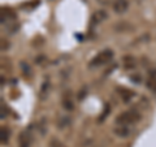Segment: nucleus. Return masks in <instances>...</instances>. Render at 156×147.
Here are the masks:
<instances>
[{
  "label": "nucleus",
  "instance_id": "f257e3e1",
  "mask_svg": "<svg viewBox=\"0 0 156 147\" xmlns=\"http://www.w3.org/2000/svg\"><path fill=\"white\" fill-rule=\"evenodd\" d=\"M140 119V115L136 111L131 109V111H126L124 113H121L119 117L116 119V124H119L120 126H126L130 124H134Z\"/></svg>",
  "mask_w": 156,
  "mask_h": 147
},
{
  "label": "nucleus",
  "instance_id": "f03ea898",
  "mask_svg": "<svg viewBox=\"0 0 156 147\" xmlns=\"http://www.w3.org/2000/svg\"><path fill=\"white\" fill-rule=\"evenodd\" d=\"M112 56H113V52H112V50H104V51H101L99 52L95 57H92L91 59V61H90V66L91 68H94V66H99V65H104L105 63H108Z\"/></svg>",
  "mask_w": 156,
  "mask_h": 147
},
{
  "label": "nucleus",
  "instance_id": "7ed1b4c3",
  "mask_svg": "<svg viewBox=\"0 0 156 147\" xmlns=\"http://www.w3.org/2000/svg\"><path fill=\"white\" fill-rule=\"evenodd\" d=\"M128 7H129L128 0H116L113 4V9L116 13H125L128 11Z\"/></svg>",
  "mask_w": 156,
  "mask_h": 147
},
{
  "label": "nucleus",
  "instance_id": "20e7f679",
  "mask_svg": "<svg viewBox=\"0 0 156 147\" xmlns=\"http://www.w3.org/2000/svg\"><path fill=\"white\" fill-rule=\"evenodd\" d=\"M117 92L120 94L121 99H122L124 102H129L131 98L134 96V92L129 90V89H125V87H117Z\"/></svg>",
  "mask_w": 156,
  "mask_h": 147
},
{
  "label": "nucleus",
  "instance_id": "39448f33",
  "mask_svg": "<svg viewBox=\"0 0 156 147\" xmlns=\"http://www.w3.org/2000/svg\"><path fill=\"white\" fill-rule=\"evenodd\" d=\"M107 17V14L104 13V11H98L95 14H92V17H91V25L94 26L96 25L98 22H100L101 20H104Z\"/></svg>",
  "mask_w": 156,
  "mask_h": 147
},
{
  "label": "nucleus",
  "instance_id": "423d86ee",
  "mask_svg": "<svg viewBox=\"0 0 156 147\" xmlns=\"http://www.w3.org/2000/svg\"><path fill=\"white\" fill-rule=\"evenodd\" d=\"M18 142H20V147H29V146H30V141H29V134L26 133V131H22V133L20 134Z\"/></svg>",
  "mask_w": 156,
  "mask_h": 147
},
{
  "label": "nucleus",
  "instance_id": "0eeeda50",
  "mask_svg": "<svg viewBox=\"0 0 156 147\" xmlns=\"http://www.w3.org/2000/svg\"><path fill=\"white\" fill-rule=\"evenodd\" d=\"M115 133L119 135V137H121V138H126V137L129 135V129L126 128V126H119L116 130H115Z\"/></svg>",
  "mask_w": 156,
  "mask_h": 147
},
{
  "label": "nucleus",
  "instance_id": "6e6552de",
  "mask_svg": "<svg viewBox=\"0 0 156 147\" xmlns=\"http://www.w3.org/2000/svg\"><path fill=\"white\" fill-rule=\"evenodd\" d=\"M147 87L150 90H152V91H156V76H152L148 80L147 82Z\"/></svg>",
  "mask_w": 156,
  "mask_h": 147
},
{
  "label": "nucleus",
  "instance_id": "1a4fd4ad",
  "mask_svg": "<svg viewBox=\"0 0 156 147\" xmlns=\"http://www.w3.org/2000/svg\"><path fill=\"white\" fill-rule=\"evenodd\" d=\"M9 138V130L7 128H2V143H7Z\"/></svg>",
  "mask_w": 156,
  "mask_h": 147
},
{
  "label": "nucleus",
  "instance_id": "9d476101",
  "mask_svg": "<svg viewBox=\"0 0 156 147\" xmlns=\"http://www.w3.org/2000/svg\"><path fill=\"white\" fill-rule=\"evenodd\" d=\"M109 112H111V107H109V104H105L104 111H103V113H101L99 121H100V122H101V121H104V120H105V117H107V115H108Z\"/></svg>",
  "mask_w": 156,
  "mask_h": 147
},
{
  "label": "nucleus",
  "instance_id": "9b49d317",
  "mask_svg": "<svg viewBox=\"0 0 156 147\" xmlns=\"http://www.w3.org/2000/svg\"><path fill=\"white\" fill-rule=\"evenodd\" d=\"M21 68H22V72L25 76H26V73H27V76L31 74V69H30V66L27 65V63H21Z\"/></svg>",
  "mask_w": 156,
  "mask_h": 147
},
{
  "label": "nucleus",
  "instance_id": "f8f14e48",
  "mask_svg": "<svg viewBox=\"0 0 156 147\" xmlns=\"http://www.w3.org/2000/svg\"><path fill=\"white\" fill-rule=\"evenodd\" d=\"M64 107L66 109H69V111H72L73 108H74V107H73V103L72 102H66V100L64 102Z\"/></svg>",
  "mask_w": 156,
  "mask_h": 147
},
{
  "label": "nucleus",
  "instance_id": "ddd939ff",
  "mask_svg": "<svg viewBox=\"0 0 156 147\" xmlns=\"http://www.w3.org/2000/svg\"><path fill=\"white\" fill-rule=\"evenodd\" d=\"M130 80L134 81V82H140V81H142V77H139V76H131Z\"/></svg>",
  "mask_w": 156,
  "mask_h": 147
}]
</instances>
